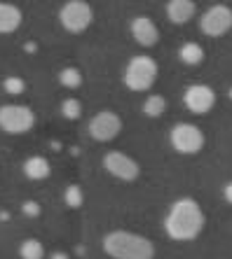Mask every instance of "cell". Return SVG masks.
<instances>
[{
    "mask_svg": "<svg viewBox=\"0 0 232 259\" xmlns=\"http://www.w3.org/2000/svg\"><path fill=\"white\" fill-rule=\"evenodd\" d=\"M204 224H207V215L202 210V205L190 196L176 199L164 215V231L176 243H190L200 238Z\"/></svg>",
    "mask_w": 232,
    "mask_h": 259,
    "instance_id": "6da1fadb",
    "label": "cell"
},
{
    "mask_svg": "<svg viewBox=\"0 0 232 259\" xmlns=\"http://www.w3.org/2000/svg\"><path fill=\"white\" fill-rule=\"evenodd\" d=\"M104 252L113 259H155V243L150 238L127 229L104 236Z\"/></svg>",
    "mask_w": 232,
    "mask_h": 259,
    "instance_id": "7a4b0ae2",
    "label": "cell"
},
{
    "mask_svg": "<svg viewBox=\"0 0 232 259\" xmlns=\"http://www.w3.org/2000/svg\"><path fill=\"white\" fill-rule=\"evenodd\" d=\"M157 75H159V66L157 61L153 56H146V54H136L127 61L124 66V87L134 94H146L155 87L157 82Z\"/></svg>",
    "mask_w": 232,
    "mask_h": 259,
    "instance_id": "3957f363",
    "label": "cell"
},
{
    "mask_svg": "<svg viewBox=\"0 0 232 259\" xmlns=\"http://www.w3.org/2000/svg\"><path fill=\"white\" fill-rule=\"evenodd\" d=\"M94 21V7L87 0H66L59 10V24L66 33L80 35Z\"/></svg>",
    "mask_w": 232,
    "mask_h": 259,
    "instance_id": "277c9868",
    "label": "cell"
},
{
    "mask_svg": "<svg viewBox=\"0 0 232 259\" xmlns=\"http://www.w3.org/2000/svg\"><path fill=\"white\" fill-rule=\"evenodd\" d=\"M36 126V112L28 105L5 103L0 105V131L7 136H24Z\"/></svg>",
    "mask_w": 232,
    "mask_h": 259,
    "instance_id": "5b68a950",
    "label": "cell"
},
{
    "mask_svg": "<svg viewBox=\"0 0 232 259\" xmlns=\"http://www.w3.org/2000/svg\"><path fill=\"white\" fill-rule=\"evenodd\" d=\"M169 143L171 147L183 154V157H195L204 150V131H202L197 124H188V121H178L174 124V128L169 131Z\"/></svg>",
    "mask_w": 232,
    "mask_h": 259,
    "instance_id": "8992f818",
    "label": "cell"
},
{
    "mask_svg": "<svg viewBox=\"0 0 232 259\" xmlns=\"http://www.w3.org/2000/svg\"><path fill=\"white\" fill-rule=\"evenodd\" d=\"M122 131V117L113 110H101L87 121V133L96 143H110Z\"/></svg>",
    "mask_w": 232,
    "mask_h": 259,
    "instance_id": "52a82bcc",
    "label": "cell"
},
{
    "mask_svg": "<svg viewBox=\"0 0 232 259\" xmlns=\"http://www.w3.org/2000/svg\"><path fill=\"white\" fill-rule=\"evenodd\" d=\"M200 30L207 37H223L232 30V7L230 5H211L200 17Z\"/></svg>",
    "mask_w": 232,
    "mask_h": 259,
    "instance_id": "ba28073f",
    "label": "cell"
},
{
    "mask_svg": "<svg viewBox=\"0 0 232 259\" xmlns=\"http://www.w3.org/2000/svg\"><path fill=\"white\" fill-rule=\"evenodd\" d=\"M104 168L108 175H113L115 180H122V182H134L136 178L141 175V166L136 159H131L129 154L120 150H110L106 152L104 157Z\"/></svg>",
    "mask_w": 232,
    "mask_h": 259,
    "instance_id": "9c48e42d",
    "label": "cell"
},
{
    "mask_svg": "<svg viewBox=\"0 0 232 259\" xmlns=\"http://www.w3.org/2000/svg\"><path fill=\"white\" fill-rule=\"evenodd\" d=\"M183 105L192 115H209L216 105V91L207 84H190L183 91Z\"/></svg>",
    "mask_w": 232,
    "mask_h": 259,
    "instance_id": "30bf717a",
    "label": "cell"
},
{
    "mask_svg": "<svg viewBox=\"0 0 232 259\" xmlns=\"http://www.w3.org/2000/svg\"><path fill=\"white\" fill-rule=\"evenodd\" d=\"M129 33H131V37H134L141 47H155V45L159 42L157 24H155L150 17H146V14H139V17L131 19Z\"/></svg>",
    "mask_w": 232,
    "mask_h": 259,
    "instance_id": "8fae6325",
    "label": "cell"
},
{
    "mask_svg": "<svg viewBox=\"0 0 232 259\" xmlns=\"http://www.w3.org/2000/svg\"><path fill=\"white\" fill-rule=\"evenodd\" d=\"M164 12H167V19H169L171 24L185 26L195 19L197 5H195V0H169L164 7Z\"/></svg>",
    "mask_w": 232,
    "mask_h": 259,
    "instance_id": "7c38bea8",
    "label": "cell"
},
{
    "mask_svg": "<svg viewBox=\"0 0 232 259\" xmlns=\"http://www.w3.org/2000/svg\"><path fill=\"white\" fill-rule=\"evenodd\" d=\"M24 21V12L12 3H0V35H10L19 30Z\"/></svg>",
    "mask_w": 232,
    "mask_h": 259,
    "instance_id": "4fadbf2b",
    "label": "cell"
},
{
    "mask_svg": "<svg viewBox=\"0 0 232 259\" xmlns=\"http://www.w3.org/2000/svg\"><path fill=\"white\" fill-rule=\"evenodd\" d=\"M21 170H24V175L28 178V180L43 182L52 175V163H49L47 157H43V154H33V157H28L24 161Z\"/></svg>",
    "mask_w": 232,
    "mask_h": 259,
    "instance_id": "5bb4252c",
    "label": "cell"
},
{
    "mask_svg": "<svg viewBox=\"0 0 232 259\" xmlns=\"http://www.w3.org/2000/svg\"><path fill=\"white\" fill-rule=\"evenodd\" d=\"M178 59L185 66H200L204 61V47L200 42H183L178 49Z\"/></svg>",
    "mask_w": 232,
    "mask_h": 259,
    "instance_id": "9a60e30c",
    "label": "cell"
},
{
    "mask_svg": "<svg viewBox=\"0 0 232 259\" xmlns=\"http://www.w3.org/2000/svg\"><path fill=\"white\" fill-rule=\"evenodd\" d=\"M167 110V98L159 96V94H150V96L143 101V115L150 117V119H157V117L164 115Z\"/></svg>",
    "mask_w": 232,
    "mask_h": 259,
    "instance_id": "2e32d148",
    "label": "cell"
},
{
    "mask_svg": "<svg viewBox=\"0 0 232 259\" xmlns=\"http://www.w3.org/2000/svg\"><path fill=\"white\" fill-rule=\"evenodd\" d=\"M19 257L21 259H45V245L38 238H26L19 245Z\"/></svg>",
    "mask_w": 232,
    "mask_h": 259,
    "instance_id": "e0dca14e",
    "label": "cell"
},
{
    "mask_svg": "<svg viewBox=\"0 0 232 259\" xmlns=\"http://www.w3.org/2000/svg\"><path fill=\"white\" fill-rule=\"evenodd\" d=\"M59 84L66 87V89H78L82 84V72L78 68H63L59 72Z\"/></svg>",
    "mask_w": 232,
    "mask_h": 259,
    "instance_id": "ac0fdd59",
    "label": "cell"
},
{
    "mask_svg": "<svg viewBox=\"0 0 232 259\" xmlns=\"http://www.w3.org/2000/svg\"><path fill=\"white\" fill-rule=\"evenodd\" d=\"M63 201H66L68 208H80V205L85 203L82 187H80V185H68L66 192H63Z\"/></svg>",
    "mask_w": 232,
    "mask_h": 259,
    "instance_id": "d6986e66",
    "label": "cell"
},
{
    "mask_svg": "<svg viewBox=\"0 0 232 259\" xmlns=\"http://www.w3.org/2000/svg\"><path fill=\"white\" fill-rule=\"evenodd\" d=\"M61 115L66 117V119H78V117L82 115V103H80L78 98H66V101L61 103Z\"/></svg>",
    "mask_w": 232,
    "mask_h": 259,
    "instance_id": "ffe728a7",
    "label": "cell"
},
{
    "mask_svg": "<svg viewBox=\"0 0 232 259\" xmlns=\"http://www.w3.org/2000/svg\"><path fill=\"white\" fill-rule=\"evenodd\" d=\"M3 89H5L10 96H19V94H24L26 82L21 77H7L5 82H3Z\"/></svg>",
    "mask_w": 232,
    "mask_h": 259,
    "instance_id": "44dd1931",
    "label": "cell"
},
{
    "mask_svg": "<svg viewBox=\"0 0 232 259\" xmlns=\"http://www.w3.org/2000/svg\"><path fill=\"white\" fill-rule=\"evenodd\" d=\"M223 199H225L227 203L232 205V180H230V182H225V185H223Z\"/></svg>",
    "mask_w": 232,
    "mask_h": 259,
    "instance_id": "7402d4cb",
    "label": "cell"
}]
</instances>
